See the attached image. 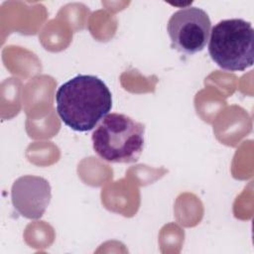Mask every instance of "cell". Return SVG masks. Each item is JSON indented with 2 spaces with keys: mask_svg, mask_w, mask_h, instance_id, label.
<instances>
[{
  "mask_svg": "<svg viewBox=\"0 0 254 254\" xmlns=\"http://www.w3.org/2000/svg\"><path fill=\"white\" fill-rule=\"evenodd\" d=\"M61 120L76 132L92 130L112 108V95L102 79L77 74L63 83L56 93Z\"/></svg>",
  "mask_w": 254,
  "mask_h": 254,
  "instance_id": "cell-1",
  "label": "cell"
},
{
  "mask_svg": "<svg viewBox=\"0 0 254 254\" xmlns=\"http://www.w3.org/2000/svg\"><path fill=\"white\" fill-rule=\"evenodd\" d=\"M145 126L122 113L107 114L92 133L94 152L109 163H134L144 149Z\"/></svg>",
  "mask_w": 254,
  "mask_h": 254,
  "instance_id": "cell-2",
  "label": "cell"
},
{
  "mask_svg": "<svg viewBox=\"0 0 254 254\" xmlns=\"http://www.w3.org/2000/svg\"><path fill=\"white\" fill-rule=\"evenodd\" d=\"M254 29L243 19L219 21L210 32L208 54L222 69L242 71L253 65Z\"/></svg>",
  "mask_w": 254,
  "mask_h": 254,
  "instance_id": "cell-3",
  "label": "cell"
},
{
  "mask_svg": "<svg viewBox=\"0 0 254 254\" xmlns=\"http://www.w3.org/2000/svg\"><path fill=\"white\" fill-rule=\"evenodd\" d=\"M211 29L207 13L198 7H185L176 11L169 19L167 31L172 48L193 55L204 49Z\"/></svg>",
  "mask_w": 254,
  "mask_h": 254,
  "instance_id": "cell-4",
  "label": "cell"
},
{
  "mask_svg": "<svg viewBox=\"0 0 254 254\" xmlns=\"http://www.w3.org/2000/svg\"><path fill=\"white\" fill-rule=\"evenodd\" d=\"M52 198L51 186L43 177L23 176L11 189V199L17 212L28 219H39L45 213Z\"/></svg>",
  "mask_w": 254,
  "mask_h": 254,
  "instance_id": "cell-5",
  "label": "cell"
}]
</instances>
